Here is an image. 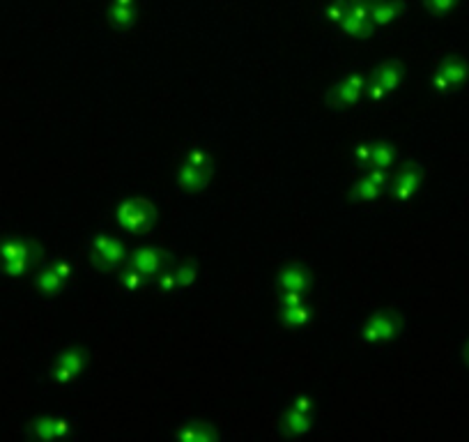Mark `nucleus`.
<instances>
[{"label": "nucleus", "mask_w": 469, "mask_h": 442, "mask_svg": "<svg viewBox=\"0 0 469 442\" xmlns=\"http://www.w3.org/2000/svg\"><path fill=\"white\" fill-rule=\"evenodd\" d=\"M405 329V316L400 311H378L361 325V339L366 343H387L402 334Z\"/></svg>", "instance_id": "1"}, {"label": "nucleus", "mask_w": 469, "mask_h": 442, "mask_svg": "<svg viewBox=\"0 0 469 442\" xmlns=\"http://www.w3.org/2000/svg\"><path fill=\"white\" fill-rule=\"evenodd\" d=\"M117 226L129 233H145L157 219V210L145 199H127L117 208Z\"/></svg>", "instance_id": "2"}, {"label": "nucleus", "mask_w": 469, "mask_h": 442, "mask_svg": "<svg viewBox=\"0 0 469 442\" xmlns=\"http://www.w3.org/2000/svg\"><path fill=\"white\" fill-rule=\"evenodd\" d=\"M467 76H469V65L465 58L446 56L433 74V88L442 92V95H446L451 88H458L460 83H465Z\"/></svg>", "instance_id": "3"}, {"label": "nucleus", "mask_w": 469, "mask_h": 442, "mask_svg": "<svg viewBox=\"0 0 469 442\" xmlns=\"http://www.w3.org/2000/svg\"><path fill=\"white\" fill-rule=\"evenodd\" d=\"M363 92H366V78H363V74H359V71H352V74L343 76L341 81L327 92L325 102L329 109H343V107H350V104L359 102L363 97Z\"/></svg>", "instance_id": "4"}, {"label": "nucleus", "mask_w": 469, "mask_h": 442, "mask_svg": "<svg viewBox=\"0 0 469 442\" xmlns=\"http://www.w3.org/2000/svg\"><path fill=\"white\" fill-rule=\"evenodd\" d=\"M92 261L99 269H113L124 263V247L113 237L95 235L92 237Z\"/></svg>", "instance_id": "5"}, {"label": "nucleus", "mask_w": 469, "mask_h": 442, "mask_svg": "<svg viewBox=\"0 0 469 442\" xmlns=\"http://www.w3.org/2000/svg\"><path fill=\"white\" fill-rule=\"evenodd\" d=\"M85 353L81 348H71V351H65L60 357L56 360L54 368H51V375H54L56 382H60V385H67V382L76 380V375L85 368Z\"/></svg>", "instance_id": "6"}, {"label": "nucleus", "mask_w": 469, "mask_h": 442, "mask_svg": "<svg viewBox=\"0 0 469 442\" xmlns=\"http://www.w3.org/2000/svg\"><path fill=\"white\" fill-rule=\"evenodd\" d=\"M39 256H42V249L32 240H25V237H3L0 240V263H8L14 258L39 261Z\"/></svg>", "instance_id": "7"}, {"label": "nucleus", "mask_w": 469, "mask_h": 442, "mask_svg": "<svg viewBox=\"0 0 469 442\" xmlns=\"http://www.w3.org/2000/svg\"><path fill=\"white\" fill-rule=\"evenodd\" d=\"M166 261H168L166 252H161V249H157V247H143L131 254L129 265H134L138 272H143L145 276H157Z\"/></svg>", "instance_id": "8"}, {"label": "nucleus", "mask_w": 469, "mask_h": 442, "mask_svg": "<svg viewBox=\"0 0 469 442\" xmlns=\"http://www.w3.org/2000/svg\"><path fill=\"white\" fill-rule=\"evenodd\" d=\"M421 180H424V170L419 164H407L405 170L398 175V180L393 184V199L398 203H405L414 196V191L419 189Z\"/></svg>", "instance_id": "9"}, {"label": "nucleus", "mask_w": 469, "mask_h": 442, "mask_svg": "<svg viewBox=\"0 0 469 442\" xmlns=\"http://www.w3.org/2000/svg\"><path fill=\"white\" fill-rule=\"evenodd\" d=\"M276 283H279L281 290H301V293H306L310 288V272L301 263H290L279 272Z\"/></svg>", "instance_id": "10"}, {"label": "nucleus", "mask_w": 469, "mask_h": 442, "mask_svg": "<svg viewBox=\"0 0 469 442\" xmlns=\"http://www.w3.org/2000/svg\"><path fill=\"white\" fill-rule=\"evenodd\" d=\"M212 168L194 166V164L184 162V166L177 170V187L182 191H201L207 187Z\"/></svg>", "instance_id": "11"}, {"label": "nucleus", "mask_w": 469, "mask_h": 442, "mask_svg": "<svg viewBox=\"0 0 469 442\" xmlns=\"http://www.w3.org/2000/svg\"><path fill=\"white\" fill-rule=\"evenodd\" d=\"M71 431V421L65 417H39L30 424V435L42 440L62 438Z\"/></svg>", "instance_id": "12"}, {"label": "nucleus", "mask_w": 469, "mask_h": 442, "mask_svg": "<svg viewBox=\"0 0 469 442\" xmlns=\"http://www.w3.org/2000/svg\"><path fill=\"white\" fill-rule=\"evenodd\" d=\"M175 438L180 440H198V442H209L219 438V431L207 424V421H184V426H180L175 431Z\"/></svg>", "instance_id": "13"}, {"label": "nucleus", "mask_w": 469, "mask_h": 442, "mask_svg": "<svg viewBox=\"0 0 469 442\" xmlns=\"http://www.w3.org/2000/svg\"><path fill=\"white\" fill-rule=\"evenodd\" d=\"M405 14V3L402 0H387V3L371 5V21L373 25H389L396 19Z\"/></svg>", "instance_id": "14"}, {"label": "nucleus", "mask_w": 469, "mask_h": 442, "mask_svg": "<svg viewBox=\"0 0 469 442\" xmlns=\"http://www.w3.org/2000/svg\"><path fill=\"white\" fill-rule=\"evenodd\" d=\"M402 76H405V69L398 60H387L382 63L373 74V81H378L387 92H393L398 85L402 83Z\"/></svg>", "instance_id": "15"}, {"label": "nucleus", "mask_w": 469, "mask_h": 442, "mask_svg": "<svg viewBox=\"0 0 469 442\" xmlns=\"http://www.w3.org/2000/svg\"><path fill=\"white\" fill-rule=\"evenodd\" d=\"M310 318H313V309H310L306 302L295 307H281V320L286 327H304L308 325Z\"/></svg>", "instance_id": "16"}, {"label": "nucleus", "mask_w": 469, "mask_h": 442, "mask_svg": "<svg viewBox=\"0 0 469 442\" xmlns=\"http://www.w3.org/2000/svg\"><path fill=\"white\" fill-rule=\"evenodd\" d=\"M65 281L60 274L56 272L54 267H44V269H39L37 276H35V286L37 290H42L44 295H56V293H60V290L65 288Z\"/></svg>", "instance_id": "17"}, {"label": "nucleus", "mask_w": 469, "mask_h": 442, "mask_svg": "<svg viewBox=\"0 0 469 442\" xmlns=\"http://www.w3.org/2000/svg\"><path fill=\"white\" fill-rule=\"evenodd\" d=\"M108 21L113 28L117 30H124V28H131L136 21V5H122V3H111V14H108Z\"/></svg>", "instance_id": "18"}, {"label": "nucleus", "mask_w": 469, "mask_h": 442, "mask_svg": "<svg viewBox=\"0 0 469 442\" xmlns=\"http://www.w3.org/2000/svg\"><path fill=\"white\" fill-rule=\"evenodd\" d=\"M281 428L286 435H301L310 428V417L306 412H299V410H295V408H290V410L283 415Z\"/></svg>", "instance_id": "19"}, {"label": "nucleus", "mask_w": 469, "mask_h": 442, "mask_svg": "<svg viewBox=\"0 0 469 442\" xmlns=\"http://www.w3.org/2000/svg\"><path fill=\"white\" fill-rule=\"evenodd\" d=\"M339 25H341V30L350 37H371V32L375 28L371 19H356L352 14L343 16V21Z\"/></svg>", "instance_id": "20"}, {"label": "nucleus", "mask_w": 469, "mask_h": 442, "mask_svg": "<svg viewBox=\"0 0 469 442\" xmlns=\"http://www.w3.org/2000/svg\"><path fill=\"white\" fill-rule=\"evenodd\" d=\"M382 194V187L380 184H375L371 177H361V180H356L352 184V199L354 201H363V203H368V201H375L378 196Z\"/></svg>", "instance_id": "21"}, {"label": "nucleus", "mask_w": 469, "mask_h": 442, "mask_svg": "<svg viewBox=\"0 0 469 442\" xmlns=\"http://www.w3.org/2000/svg\"><path fill=\"white\" fill-rule=\"evenodd\" d=\"M396 159V150L391 143H373V166L378 168H389Z\"/></svg>", "instance_id": "22"}, {"label": "nucleus", "mask_w": 469, "mask_h": 442, "mask_svg": "<svg viewBox=\"0 0 469 442\" xmlns=\"http://www.w3.org/2000/svg\"><path fill=\"white\" fill-rule=\"evenodd\" d=\"M35 263H37L35 258H14L8 263H0V269H3L8 276H21L23 272H28Z\"/></svg>", "instance_id": "23"}, {"label": "nucleus", "mask_w": 469, "mask_h": 442, "mask_svg": "<svg viewBox=\"0 0 469 442\" xmlns=\"http://www.w3.org/2000/svg\"><path fill=\"white\" fill-rule=\"evenodd\" d=\"M196 276H198L196 263H184V265L177 267V272H175L177 288H187V286H191V283L196 281Z\"/></svg>", "instance_id": "24"}, {"label": "nucleus", "mask_w": 469, "mask_h": 442, "mask_svg": "<svg viewBox=\"0 0 469 442\" xmlns=\"http://www.w3.org/2000/svg\"><path fill=\"white\" fill-rule=\"evenodd\" d=\"M143 281H145V274H143V272H138V269H136L134 265H129V267L122 272V276H120V286H124L127 290H136Z\"/></svg>", "instance_id": "25"}, {"label": "nucleus", "mask_w": 469, "mask_h": 442, "mask_svg": "<svg viewBox=\"0 0 469 442\" xmlns=\"http://www.w3.org/2000/svg\"><path fill=\"white\" fill-rule=\"evenodd\" d=\"M458 3V0H424L426 10L431 12L433 16H444L448 12L453 10V5Z\"/></svg>", "instance_id": "26"}, {"label": "nucleus", "mask_w": 469, "mask_h": 442, "mask_svg": "<svg viewBox=\"0 0 469 442\" xmlns=\"http://www.w3.org/2000/svg\"><path fill=\"white\" fill-rule=\"evenodd\" d=\"M347 8H350V3H343V0H334V3L327 8L325 16H327L332 23H341V21H343V16L347 14Z\"/></svg>", "instance_id": "27"}, {"label": "nucleus", "mask_w": 469, "mask_h": 442, "mask_svg": "<svg viewBox=\"0 0 469 442\" xmlns=\"http://www.w3.org/2000/svg\"><path fill=\"white\" fill-rule=\"evenodd\" d=\"M354 162L356 166H368V164H373V143H361L356 145L354 150Z\"/></svg>", "instance_id": "28"}, {"label": "nucleus", "mask_w": 469, "mask_h": 442, "mask_svg": "<svg viewBox=\"0 0 469 442\" xmlns=\"http://www.w3.org/2000/svg\"><path fill=\"white\" fill-rule=\"evenodd\" d=\"M304 300H306V295H304L301 290H283V295L279 298V305L281 307H295V305H301Z\"/></svg>", "instance_id": "29"}, {"label": "nucleus", "mask_w": 469, "mask_h": 442, "mask_svg": "<svg viewBox=\"0 0 469 442\" xmlns=\"http://www.w3.org/2000/svg\"><path fill=\"white\" fill-rule=\"evenodd\" d=\"M187 162L194 164V166H203V168H209V157L205 153L203 148H194L191 153L187 155Z\"/></svg>", "instance_id": "30"}, {"label": "nucleus", "mask_w": 469, "mask_h": 442, "mask_svg": "<svg viewBox=\"0 0 469 442\" xmlns=\"http://www.w3.org/2000/svg\"><path fill=\"white\" fill-rule=\"evenodd\" d=\"M157 288L163 290V293H170V290H175V288H177L175 272H163V274H157Z\"/></svg>", "instance_id": "31"}, {"label": "nucleus", "mask_w": 469, "mask_h": 442, "mask_svg": "<svg viewBox=\"0 0 469 442\" xmlns=\"http://www.w3.org/2000/svg\"><path fill=\"white\" fill-rule=\"evenodd\" d=\"M366 92H368V97H371L373 102H380V100H385V97L389 95V92L382 88V85L378 83V81H371V85H368L366 88Z\"/></svg>", "instance_id": "32"}, {"label": "nucleus", "mask_w": 469, "mask_h": 442, "mask_svg": "<svg viewBox=\"0 0 469 442\" xmlns=\"http://www.w3.org/2000/svg\"><path fill=\"white\" fill-rule=\"evenodd\" d=\"M368 177H371L375 184H380L382 189L387 187V168H378V166H375V168L368 170Z\"/></svg>", "instance_id": "33"}, {"label": "nucleus", "mask_w": 469, "mask_h": 442, "mask_svg": "<svg viewBox=\"0 0 469 442\" xmlns=\"http://www.w3.org/2000/svg\"><path fill=\"white\" fill-rule=\"evenodd\" d=\"M51 267H54L56 272L62 276L65 281H69V279H71V272H74V269H71V265H69L67 261H56V263H54V265H51Z\"/></svg>", "instance_id": "34"}, {"label": "nucleus", "mask_w": 469, "mask_h": 442, "mask_svg": "<svg viewBox=\"0 0 469 442\" xmlns=\"http://www.w3.org/2000/svg\"><path fill=\"white\" fill-rule=\"evenodd\" d=\"M310 406H313V404H310V399H306V397H299V399H295V404H293V408H295V410H299V412H310Z\"/></svg>", "instance_id": "35"}, {"label": "nucleus", "mask_w": 469, "mask_h": 442, "mask_svg": "<svg viewBox=\"0 0 469 442\" xmlns=\"http://www.w3.org/2000/svg\"><path fill=\"white\" fill-rule=\"evenodd\" d=\"M462 357H465V364L469 366V339L465 343V348H462Z\"/></svg>", "instance_id": "36"}]
</instances>
